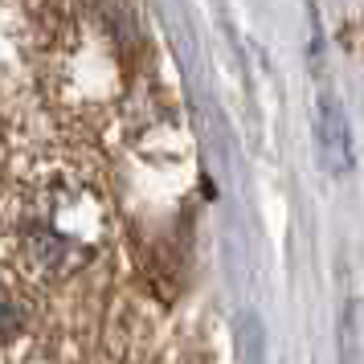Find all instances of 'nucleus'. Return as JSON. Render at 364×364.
Masks as SVG:
<instances>
[{
    "label": "nucleus",
    "instance_id": "obj_1",
    "mask_svg": "<svg viewBox=\"0 0 364 364\" xmlns=\"http://www.w3.org/2000/svg\"><path fill=\"white\" fill-rule=\"evenodd\" d=\"M319 156H323V168L331 176H344L352 168V132H348V115L340 99L323 95L319 99Z\"/></svg>",
    "mask_w": 364,
    "mask_h": 364
},
{
    "label": "nucleus",
    "instance_id": "obj_2",
    "mask_svg": "<svg viewBox=\"0 0 364 364\" xmlns=\"http://www.w3.org/2000/svg\"><path fill=\"white\" fill-rule=\"evenodd\" d=\"M17 323H21V315H17V307L9 303V295L0 291V340L9 336V331H17Z\"/></svg>",
    "mask_w": 364,
    "mask_h": 364
}]
</instances>
